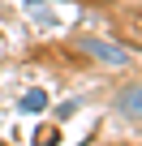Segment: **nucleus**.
<instances>
[{
	"mask_svg": "<svg viewBox=\"0 0 142 146\" xmlns=\"http://www.w3.org/2000/svg\"><path fill=\"white\" fill-rule=\"evenodd\" d=\"M78 47L86 52V56H95V60H103V64H116V69H125L133 56H129V47H121V43H112V39H99V35H82L78 39Z\"/></svg>",
	"mask_w": 142,
	"mask_h": 146,
	"instance_id": "obj_1",
	"label": "nucleus"
},
{
	"mask_svg": "<svg viewBox=\"0 0 142 146\" xmlns=\"http://www.w3.org/2000/svg\"><path fill=\"white\" fill-rule=\"evenodd\" d=\"M112 108H116L125 120H138V125H142V82L121 86V90H116V99H112Z\"/></svg>",
	"mask_w": 142,
	"mask_h": 146,
	"instance_id": "obj_2",
	"label": "nucleus"
},
{
	"mask_svg": "<svg viewBox=\"0 0 142 146\" xmlns=\"http://www.w3.org/2000/svg\"><path fill=\"white\" fill-rule=\"evenodd\" d=\"M17 108H22L26 116H35V112H43V108H47V95L35 86V90H26V95H22V103H17Z\"/></svg>",
	"mask_w": 142,
	"mask_h": 146,
	"instance_id": "obj_3",
	"label": "nucleus"
},
{
	"mask_svg": "<svg viewBox=\"0 0 142 146\" xmlns=\"http://www.w3.org/2000/svg\"><path fill=\"white\" fill-rule=\"evenodd\" d=\"M73 112H78V103H73V99H65V103L56 108V116H60V120H69V116H73Z\"/></svg>",
	"mask_w": 142,
	"mask_h": 146,
	"instance_id": "obj_4",
	"label": "nucleus"
},
{
	"mask_svg": "<svg viewBox=\"0 0 142 146\" xmlns=\"http://www.w3.org/2000/svg\"><path fill=\"white\" fill-rule=\"evenodd\" d=\"M35 146H56V133H43V137H39Z\"/></svg>",
	"mask_w": 142,
	"mask_h": 146,
	"instance_id": "obj_5",
	"label": "nucleus"
}]
</instances>
